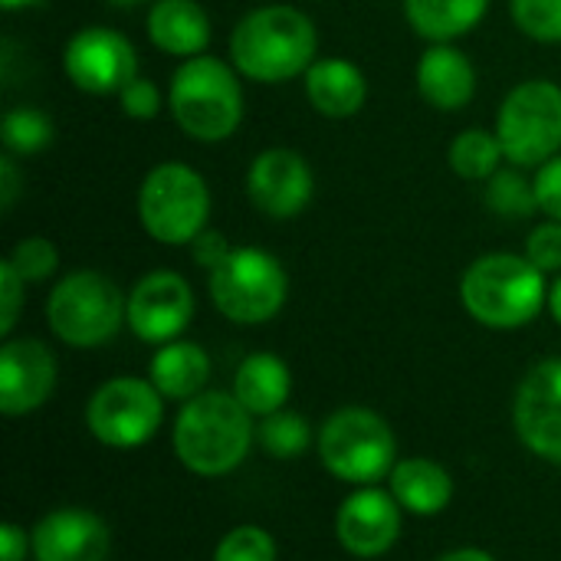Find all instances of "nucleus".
I'll list each match as a JSON object with an SVG mask.
<instances>
[{"mask_svg": "<svg viewBox=\"0 0 561 561\" xmlns=\"http://www.w3.org/2000/svg\"><path fill=\"white\" fill-rule=\"evenodd\" d=\"M161 391L151 381L141 378H112L85 404V424L89 434L115 450H135L148 444L164 417Z\"/></svg>", "mask_w": 561, "mask_h": 561, "instance_id": "9d476101", "label": "nucleus"}, {"mask_svg": "<svg viewBox=\"0 0 561 561\" xmlns=\"http://www.w3.org/2000/svg\"><path fill=\"white\" fill-rule=\"evenodd\" d=\"M16 194H20V171H16L13 154H3V158H0V210H3V214L13 207Z\"/></svg>", "mask_w": 561, "mask_h": 561, "instance_id": "4c0bfd02", "label": "nucleus"}, {"mask_svg": "<svg viewBox=\"0 0 561 561\" xmlns=\"http://www.w3.org/2000/svg\"><path fill=\"white\" fill-rule=\"evenodd\" d=\"M496 138L516 168H542L561 151V85L549 79L519 82L500 105Z\"/></svg>", "mask_w": 561, "mask_h": 561, "instance_id": "1a4fd4ad", "label": "nucleus"}, {"mask_svg": "<svg viewBox=\"0 0 561 561\" xmlns=\"http://www.w3.org/2000/svg\"><path fill=\"white\" fill-rule=\"evenodd\" d=\"M440 561H496L490 552L483 549H457V552H447Z\"/></svg>", "mask_w": 561, "mask_h": 561, "instance_id": "58836bf2", "label": "nucleus"}, {"mask_svg": "<svg viewBox=\"0 0 561 561\" xmlns=\"http://www.w3.org/2000/svg\"><path fill=\"white\" fill-rule=\"evenodd\" d=\"M463 309L486 329H523L549 306L546 273L516 253H486L460 279Z\"/></svg>", "mask_w": 561, "mask_h": 561, "instance_id": "7ed1b4c3", "label": "nucleus"}, {"mask_svg": "<svg viewBox=\"0 0 561 561\" xmlns=\"http://www.w3.org/2000/svg\"><path fill=\"white\" fill-rule=\"evenodd\" d=\"M62 69L69 82L89 95H118L131 79H138V53L122 33L108 26H85L69 36Z\"/></svg>", "mask_w": 561, "mask_h": 561, "instance_id": "9b49d317", "label": "nucleus"}, {"mask_svg": "<svg viewBox=\"0 0 561 561\" xmlns=\"http://www.w3.org/2000/svg\"><path fill=\"white\" fill-rule=\"evenodd\" d=\"M533 181H536L539 210H542L549 220H559L561 224V154H556L552 161H546Z\"/></svg>", "mask_w": 561, "mask_h": 561, "instance_id": "f704fd0d", "label": "nucleus"}, {"mask_svg": "<svg viewBox=\"0 0 561 561\" xmlns=\"http://www.w3.org/2000/svg\"><path fill=\"white\" fill-rule=\"evenodd\" d=\"M112 7H138V3H145V0H108Z\"/></svg>", "mask_w": 561, "mask_h": 561, "instance_id": "79ce46f5", "label": "nucleus"}, {"mask_svg": "<svg viewBox=\"0 0 561 561\" xmlns=\"http://www.w3.org/2000/svg\"><path fill=\"white\" fill-rule=\"evenodd\" d=\"M138 217L151 240L164 247H191L207 230L210 191L207 181L181 161L151 168L138 191Z\"/></svg>", "mask_w": 561, "mask_h": 561, "instance_id": "0eeeda50", "label": "nucleus"}, {"mask_svg": "<svg viewBox=\"0 0 561 561\" xmlns=\"http://www.w3.org/2000/svg\"><path fill=\"white\" fill-rule=\"evenodd\" d=\"M168 108L178 128L204 145L230 138L243 122V89L237 72L217 56L184 59L168 89Z\"/></svg>", "mask_w": 561, "mask_h": 561, "instance_id": "20e7f679", "label": "nucleus"}, {"mask_svg": "<svg viewBox=\"0 0 561 561\" xmlns=\"http://www.w3.org/2000/svg\"><path fill=\"white\" fill-rule=\"evenodd\" d=\"M388 480H391V496L398 500V506L414 516H437L447 510L454 496L450 473L427 457L398 460Z\"/></svg>", "mask_w": 561, "mask_h": 561, "instance_id": "5701e85b", "label": "nucleus"}, {"mask_svg": "<svg viewBox=\"0 0 561 561\" xmlns=\"http://www.w3.org/2000/svg\"><path fill=\"white\" fill-rule=\"evenodd\" d=\"M450 168L463 178V181H490L500 171L503 145L496 138V131L486 128H467L450 141Z\"/></svg>", "mask_w": 561, "mask_h": 561, "instance_id": "393cba45", "label": "nucleus"}, {"mask_svg": "<svg viewBox=\"0 0 561 561\" xmlns=\"http://www.w3.org/2000/svg\"><path fill=\"white\" fill-rule=\"evenodd\" d=\"M319 53L316 23L289 3L250 10L230 33V59L240 76L266 85L306 76Z\"/></svg>", "mask_w": 561, "mask_h": 561, "instance_id": "f257e3e1", "label": "nucleus"}, {"mask_svg": "<svg viewBox=\"0 0 561 561\" xmlns=\"http://www.w3.org/2000/svg\"><path fill=\"white\" fill-rule=\"evenodd\" d=\"M486 207L506 220H526V217L539 214L536 181H529L519 168H506V171L500 168L486 181Z\"/></svg>", "mask_w": 561, "mask_h": 561, "instance_id": "a878e982", "label": "nucleus"}, {"mask_svg": "<svg viewBox=\"0 0 561 561\" xmlns=\"http://www.w3.org/2000/svg\"><path fill=\"white\" fill-rule=\"evenodd\" d=\"M194 319V293L181 273L154 270L128 296V325L148 345L174 342Z\"/></svg>", "mask_w": 561, "mask_h": 561, "instance_id": "ddd939ff", "label": "nucleus"}, {"mask_svg": "<svg viewBox=\"0 0 561 561\" xmlns=\"http://www.w3.org/2000/svg\"><path fill=\"white\" fill-rule=\"evenodd\" d=\"M230 243H227V237L220 233V230H204L201 237H194V243H191V256H194V263L197 266H204L207 273L214 270V266H220L227 256H230Z\"/></svg>", "mask_w": 561, "mask_h": 561, "instance_id": "c9c22d12", "label": "nucleus"}, {"mask_svg": "<svg viewBox=\"0 0 561 561\" xmlns=\"http://www.w3.org/2000/svg\"><path fill=\"white\" fill-rule=\"evenodd\" d=\"M549 312H552V319L561 325V276L552 283V289H549Z\"/></svg>", "mask_w": 561, "mask_h": 561, "instance_id": "ea45409f", "label": "nucleus"}, {"mask_svg": "<svg viewBox=\"0 0 561 561\" xmlns=\"http://www.w3.org/2000/svg\"><path fill=\"white\" fill-rule=\"evenodd\" d=\"M210 378V358L197 342H168L154 352L148 365V381L161 391L168 401H191L204 394V385Z\"/></svg>", "mask_w": 561, "mask_h": 561, "instance_id": "412c9836", "label": "nucleus"}, {"mask_svg": "<svg viewBox=\"0 0 561 561\" xmlns=\"http://www.w3.org/2000/svg\"><path fill=\"white\" fill-rule=\"evenodd\" d=\"M108 526L79 506L46 513L33 529L36 561H105L108 559Z\"/></svg>", "mask_w": 561, "mask_h": 561, "instance_id": "f3484780", "label": "nucleus"}, {"mask_svg": "<svg viewBox=\"0 0 561 561\" xmlns=\"http://www.w3.org/2000/svg\"><path fill=\"white\" fill-rule=\"evenodd\" d=\"M214 561H276V542L260 526H237L217 542Z\"/></svg>", "mask_w": 561, "mask_h": 561, "instance_id": "c756f323", "label": "nucleus"}, {"mask_svg": "<svg viewBox=\"0 0 561 561\" xmlns=\"http://www.w3.org/2000/svg\"><path fill=\"white\" fill-rule=\"evenodd\" d=\"M207 293L224 319L260 325L286 306L289 279L273 253L260 247H233L230 256L207 273Z\"/></svg>", "mask_w": 561, "mask_h": 561, "instance_id": "6e6552de", "label": "nucleus"}, {"mask_svg": "<svg viewBox=\"0 0 561 561\" xmlns=\"http://www.w3.org/2000/svg\"><path fill=\"white\" fill-rule=\"evenodd\" d=\"M256 440L253 414L227 391H204L178 411L174 421V454L197 477L233 473Z\"/></svg>", "mask_w": 561, "mask_h": 561, "instance_id": "f03ea898", "label": "nucleus"}, {"mask_svg": "<svg viewBox=\"0 0 561 561\" xmlns=\"http://www.w3.org/2000/svg\"><path fill=\"white\" fill-rule=\"evenodd\" d=\"M0 3H3V10H23V7L39 3V0H0Z\"/></svg>", "mask_w": 561, "mask_h": 561, "instance_id": "a19ab883", "label": "nucleus"}, {"mask_svg": "<svg viewBox=\"0 0 561 561\" xmlns=\"http://www.w3.org/2000/svg\"><path fill=\"white\" fill-rule=\"evenodd\" d=\"M398 440L388 421L368 408H342L319 431L322 467L352 486H375L391 477Z\"/></svg>", "mask_w": 561, "mask_h": 561, "instance_id": "423d86ee", "label": "nucleus"}, {"mask_svg": "<svg viewBox=\"0 0 561 561\" xmlns=\"http://www.w3.org/2000/svg\"><path fill=\"white\" fill-rule=\"evenodd\" d=\"M417 92L437 112H460L477 92V69L454 43H431L414 69Z\"/></svg>", "mask_w": 561, "mask_h": 561, "instance_id": "a211bd4d", "label": "nucleus"}, {"mask_svg": "<svg viewBox=\"0 0 561 561\" xmlns=\"http://www.w3.org/2000/svg\"><path fill=\"white\" fill-rule=\"evenodd\" d=\"M526 256L542 270V273H559L561 270V224L549 220L536 227L526 240Z\"/></svg>", "mask_w": 561, "mask_h": 561, "instance_id": "2f4dec72", "label": "nucleus"}, {"mask_svg": "<svg viewBox=\"0 0 561 561\" xmlns=\"http://www.w3.org/2000/svg\"><path fill=\"white\" fill-rule=\"evenodd\" d=\"M26 549H33V536H26L13 523L0 526V561H23Z\"/></svg>", "mask_w": 561, "mask_h": 561, "instance_id": "e433bc0d", "label": "nucleus"}, {"mask_svg": "<svg viewBox=\"0 0 561 561\" xmlns=\"http://www.w3.org/2000/svg\"><path fill=\"white\" fill-rule=\"evenodd\" d=\"M289 391H293V375L279 355L253 352L240 362L237 378H233V394L253 417L283 411V404L289 401Z\"/></svg>", "mask_w": 561, "mask_h": 561, "instance_id": "4be33fe9", "label": "nucleus"}, {"mask_svg": "<svg viewBox=\"0 0 561 561\" xmlns=\"http://www.w3.org/2000/svg\"><path fill=\"white\" fill-rule=\"evenodd\" d=\"M513 424L519 440L561 467V358L539 362L516 388Z\"/></svg>", "mask_w": 561, "mask_h": 561, "instance_id": "f8f14e48", "label": "nucleus"}, {"mask_svg": "<svg viewBox=\"0 0 561 561\" xmlns=\"http://www.w3.org/2000/svg\"><path fill=\"white\" fill-rule=\"evenodd\" d=\"M148 39L178 59L201 56L210 43V16L197 0H154L148 10Z\"/></svg>", "mask_w": 561, "mask_h": 561, "instance_id": "6ab92c4d", "label": "nucleus"}, {"mask_svg": "<svg viewBox=\"0 0 561 561\" xmlns=\"http://www.w3.org/2000/svg\"><path fill=\"white\" fill-rule=\"evenodd\" d=\"M401 536V506L391 490L362 486L335 513V539L355 559L385 556Z\"/></svg>", "mask_w": 561, "mask_h": 561, "instance_id": "2eb2a0df", "label": "nucleus"}, {"mask_svg": "<svg viewBox=\"0 0 561 561\" xmlns=\"http://www.w3.org/2000/svg\"><path fill=\"white\" fill-rule=\"evenodd\" d=\"M256 444L276 460H293V457H302L309 450L312 431H309L306 417H299L296 411H276V414H266L260 421Z\"/></svg>", "mask_w": 561, "mask_h": 561, "instance_id": "bb28decb", "label": "nucleus"}, {"mask_svg": "<svg viewBox=\"0 0 561 561\" xmlns=\"http://www.w3.org/2000/svg\"><path fill=\"white\" fill-rule=\"evenodd\" d=\"M316 191L309 161L293 148H266L247 171V194L253 207L273 220L299 217Z\"/></svg>", "mask_w": 561, "mask_h": 561, "instance_id": "4468645a", "label": "nucleus"}, {"mask_svg": "<svg viewBox=\"0 0 561 561\" xmlns=\"http://www.w3.org/2000/svg\"><path fill=\"white\" fill-rule=\"evenodd\" d=\"M122 322H128V299L95 270L62 276L46 296V325L72 348H99L112 342Z\"/></svg>", "mask_w": 561, "mask_h": 561, "instance_id": "39448f33", "label": "nucleus"}, {"mask_svg": "<svg viewBox=\"0 0 561 561\" xmlns=\"http://www.w3.org/2000/svg\"><path fill=\"white\" fill-rule=\"evenodd\" d=\"M0 141L7 154H36L53 141V122L30 105L10 108L0 118Z\"/></svg>", "mask_w": 561, "mask_h": 561, "instance_id": "cd10ccee", "label": "nucleus"}, {"mask_svg": "<svg viewBox=\"0 0 561 561\" xmlns=\"http://www.w3.org/2000/svg\"><path fill=\"white\" fill-rule=\"evenodd\" d=\"M302 79L309 105L325 118H352L368 99V79L348 59H316Z\"/></svg>", "mask_w": 561, "mask_h": 561, "instance_id": "aec40b11", "label": "nucleus"}, {"mask_svg": "<svg viewBox=\"0 0 561 561\" xmlns=\"http://www.w3.org/2000/svg\"><path fill=\"white\" fill-rule=\"evenodd\" d=\"M7 260L23 276V283H43L59 266V253H56V247L46 237H23Z\"/></svg>", "mask_w": 561, "mask_h": 561, "instance_id": "7c9ffc66", "label": "nucleus"}, {"mask_svg": "<svg viewBox=\"0 0 561 561\" xmlns=\"http://www.w3.org/2000/svg\"><path fill=\"white\" fill-rule=\"evenodd\" d=\"M23 276L13 270L10 260L0 263V335H10L23 306Z\"/></svg>", "mask_w": 561, "mask_h": 561, "instance_id": "72a5a7b5", "label": "nucleus"}, {"mask_svg": "<svg viewBox=\"0 0 561 561\" xmlns=\"http://www.w3.org/2000/svg\"><path fill=\"white\" fill-rule=\"evenodd\" d=\"M118 102H122V112L128 118H138V122H148L161 112V92L151 79H131L122 92H118Z\"/></svg>", "mask_w": 561, "mask_h": 561, "instance_id": "473e14b6", "label": "nucleus"}, {"mask_svg": "<svg viewBox=\"0 0 561 561\" xmlns=\"http://www.w3.org/2000/svg\"><path fill=\"white\" fill-rule=\"evenodd\" d=\"M490 0H404L411 30L431 43H454L486 16Z\"/></svg>", "mask_w": 561, "mask_h": 561, "instance_id": "b1692460", "label": "nucleus"}, {"mask_svg": "<svg viewBox=\"0 0 561 561\" xmlns=\"http://www.w3.org/2000/svg\"><path fill=\"white\" fill-rule=\"evenodd\" d=\"M510 13L526 36L561 43V0H510Z\"/></svg>", "mask_w": 561, "mask_h": 561, "instance_id": "c85d7f7f", "label": "nucleus"}, {"mask_svg": "<svg viewBox=\"0 0 561 561\" xmlns=\"http://www.w3.org/2000/svg\"><path fill=\"white\" fill-rule=\"evenodd\" d=\"M56 388V358L39 339H10L0 348V411L23 417L39 411Z\"/></svg>", "mask_w": 561, "mask_h": 561, "instance_id": "dca6fc26", "label": "nucleus"}]
</instances>
